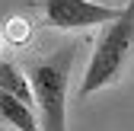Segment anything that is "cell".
Wrapping results in <instances>:
<instances>
[{"label":"cell","instance_id":"obj_1","mask_svg":"<svg viewBox=\"0 0 134 131\" xmlns=\"http://www.w3.org/2000/svg\"><path fill=\"white\" fill-rule=\"evenodd\" d=\"M77 45L67 42L48 58L29 61V86L42 112V131H67V90H70Z\"/></svg>","mask_w":134,"mask_h":131},{"label":"cell","instance_id":"obj_3","mask_svg":"<svg viewBox=\"0 0 134 131\" xmlns=\"http://www.w3.org/2000/svg\"><path fill=\"white\" fill-rule=\"evenodd\" d=\"M45 7V26L51 29H86V26H105L118 19L121 7H105L93 0H42Z\"/></svg>","mask_w":134,"mask_h":131},{"label":"cell","instance_id":"obj_6","mask_svg":"<svg viewBox=\"0 0 134 131\" xmlns=\"http://www.w3.org/2000/svg\"><path fill=\"white\" fill-rule=\"evenodd\" d=\"M0 39L16 45V48H23L32 39V23L26 19V16H10V19L3 23V29H0Z\"/></svg>","mask_w":134,"mask_h":131},{"label":"cell","instance_id":"obj_5","mask_svg":"<svg viewBox=\"0 0 134 131\" xmlns=\"http://www.w3.org/2000/svg\"><path fill=\"white\" fill-rule=\"evenodd\" d=\"M0 93H10L13 99H19V102H26V106L35 102L29 80L23 77V70L16 67L13 61H0Z\"/></svg>","mask_w":134,"mask_h":131},{"label":"cell","instance_id":"obj_4","mask_svg":"<svg viewBox=\"0 0 134 131\" xmlns=\"http://www.w3.org/2000/svg\"><path fill=\"white\" fill-rule=\"evenodd\" d=\"M0 118L10 122L19 131H38V118H35V112H32V106L13 99L10 93H0Z\"/></svg>","mask_w":134,"mask_h":131},{"label":"cell","instance_id":"obj_2","mask_svg":"<svg viewBox=\"0 0 134 131\" xmlns=\"http://www.w3.org/2000/svg\"><path fill=\"white\" fill-rule=\"evenodd\" d=\"M131 54H134V0H128V7H121L118 19L105 23L102 35L93 48V58L86 64V74H83L80 96H93L96 90L121 80Z\"/></svg>","mask_w":134,"mask_h":131}]
</instances>
